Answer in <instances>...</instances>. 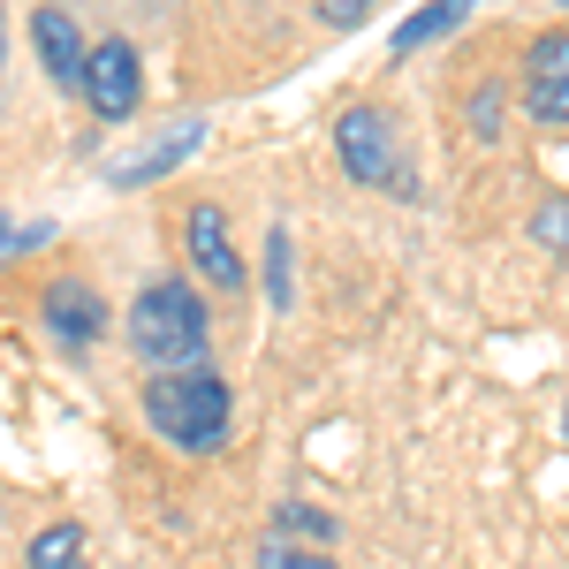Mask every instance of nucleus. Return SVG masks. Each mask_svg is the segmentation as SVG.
Wrapping results in <instances>:
<instances>
[{
  "mask_svg": "<svg viewBox=\"0 0 569 569\" xmlns=\"http://www.w3.org/2000/svg\"><path fill=\"white\" fill-rule=\"evenodd\" d=\"M471 130H479L486 144L501 137V84H479V91H471Z\"/></svg>",
  "mask_w": 569,
  "mask_h": 569,
  "instance_id": "dca6fc26",
  "label": "nucleus"
},
{
  "mask_svg": "<svg viewBox=\"0 0 569 569\" xmlns=\"http://www.w3.org/2000/svg\"><path fill=\"white\" fill-rule=\"evenodd\" d=\"M266 531H273V539H297V547H335V539H342V525H335L319 501H281Z\"/></svg>",
  "mask_w": 569,
  "mask_h": 569,
  "instance_id": "f8f14e48",
  "label": "nucleus"
},
{
  "mask_svg": "<svg viewBox=\"0 0 569 569\" xmlns=\"http://www.w3.org/2000/svg\"><path fill=\"white\" fill-rule=\"evenodd\" d=\"M525 107L539 130H569V31H539L525 46Z\"/></svg>",
  "mask_w": 569,
  "mask_h": 569,
  "instance_id": "423d86ee",
  "label": "nucleus"
},
{
  "mask_svg": "<svg viewBox=\"0 0 569 569\" xmlns=\"http://www.w3.org/2000/svg\"><path fill=\"white\" fill-rule=\"evenodd\" d=\"M562 8H569V0H562Z\"/></svg>",
  "mask_w": 569,
  "mask_h": 569,
  "instance_id": "412c9836",
  "label": "nucleus"
},
{
  "mask_svg": "<svg viewBox=\"0 0 569 569\" xmlns=\"http://www.w3.org/2000/svg\"><path fill=\"white\" fill-rule=\"evenodd\" d=\"M0 259H8V220H0Z\"/></svg>",
  "mask_w": 569,
  "mask_h": 569,
  "instance_id": "6ab92c4d",
  "label": "nucleus"
},
{
  "mask_svg": "<svg viewBox=\"0 0 569 569\" xmlns=\"http://www.w3.org/2000/svg\"><path fill=\"white\" fill-rule=\"evenodd\" d=\"M251 569H335V555H327V547H297V539H273V531H266L259 555H251Z\"/></svg>",
  "mask_w": 569,
  "mask_h": 569,
  "instance_id": "4468645a",
  "label": "nucleus"
},
{
  "mask_svg": "<svg viewBox=\"0 0 569 569\" xmlns=\"http://www.w3.org/2000/svg\"><path fill=\"white\" fill-rule=\"evenodd\" d=\"M39 319H46V335H53L61 350H91V342L107 335V297H99L91 281H77V273H61V281L39 289Z\"/></svg>",
  "mask_w": 569,
  "mask_h": 569,
  "instance_id": "0eeeda50",
  "label": "nucleus"
},
{
  "mask_svg": "<svg viewBox=\"0 0 569 569\" xmlns=\"http://www.w3.org/2000/svg\"><path fill=\"white\" fill-rule=\"evenodd\" d=\"M0 53H8V8H0Z\"/></svg>",
  "mask_w": 569,
  "mask_h": 569,
  "instance_id": "a211bd4d",
  "label": "nucleus"
},
{
  "mask_svg": "<svg viewBox=\"0 0 569 569\" xmlns=\"http://www.w3.org/2000/svg\"><path fill=\"white\" fill-rule=\"evenodd\" d=\"M182 243H190V266L213 281L220 297H243L251 289V266H243V243H236V228L220 213L213 198H198V206H182Z\"/></svg>",
  "mask_w": 569,
  "mask_h": 569,
  "instance_id": "39448f33",
  "label": "nucleus"
},
{
  "mask_svg": "<svg viewBox=\"0 0 569 569\" xmlns=\"http://www.w3.org/2000/svg\"><path fill=\"white\" fill-rule=\"evenodd\" d=\"M531 236H539L547 251H569V198H547V206L531 213Z\"/></svg>",
  "mask_w": 569,
  "mask_h": 569,
  "instance_id": "2eb2a0df",
  "label": "nucleus"
},
{
  "mask_svg": "<svg viewBox=\"0 0 569 569\" xmlns=\"http://www.w3.org/2000/svg\"><path fill=\"white\" fill-rule=\"evenodd\" d=\"M23 569H91L84 525H77V517H53L46 531H31V555H23Z\"/></svg>",
  "mask_w": 569,
  "mask_h": 569,
  "instance_id": "9d476101",
  "label": "nucleus"
},
{
  "mask_svg": "<svg viewBox=\"0 0 569 569\" xmlns=\"http://www.w3.org/2000/svg\"><path fill=\"white\" fill-rule=\"evenodd\" d=\"M198 137H206V122H176V130L160 137V144H144L130 168H107V182H114V190H144V182L168 176V168H182V160L198 152Z\"/></svg>",
  "mask_w": 569,
  "mask_h": 569,
  "instance_id": "1a4fd4ad",
  "label": "nucleus"
},
{
  "mask_svg": "<svg viewBox=\"0 0 569 569\" xmlns=\"http://www.w3.org/2000/svg\"><path fill=\"white\" fill-rule=\"evenodd\" d=\"M463 16H471V0H433V8H418V16H402V23H395V46H388V53H395V61H410L418 46L448 39Z\"/></svg>",
  "mask_w": 569,
  "mask_h": 569,
  "instance_id": "9b49d317",
  "label": "nucleus"
},
{
  "mask_svg": "<svg viewBox=\"0 0 569 569\" xmlns=\"http://www.w3.org/2000/svg\"><path fill=\"white\" fill-rule=\"evenodd\" d=\"M31 46H39V69L61 91H84V53H91V39L77 31V16H69L61 0H39V8H31Z\"/></svg>",
  "mask_w": 569,
  "mask_h": 569,
  "instance_id": "6e6552de",
  "label": "nucleus"
},
{
  "mask_svg": "<svg viewBox=\"0 0 569 569\" xmlns=\"http://www.w3.org/2000/svg\"><path fill=\"white\" fill-rule=\"evenodd\" d=\"M122 335H130V357L152 365V372H206V357H213V311H206V297L182 273H160V281L137 289Z\"/></svg>",
  "mask_w": 569,
  "mask_h": 569,
  "instance_id": "f257e3e1",
  "label": "nucleus"
},
{
  "mask_svg": "<svg viewBox=\"0 0 569 569\" xmlns=\"http://www.w3.org/2000/svg\"><path fill=\"white\" fill-rule=\"evenodd\" d=\"M335 152H342L350 182H365V190H388V198H402V206L426 198V182L410 176V152H402V137H395V122H388L380 99L342 107V122H335Z\"/></svg>",
  "mask_w": 569,
  "mask_h": 569,
  "instance_id": "7ed1b4c3",
  "label": "nucleus"
},
{
  "mask_svg": "<svg viewBox=\"0 0 569 569\" xmlns=\"http://www.w3.org/2000/svg\"><path fill=\"white\" fill-rule=\"evenodd\" d=\"M372 16V0H319V23H335V31H357Z\"/></svg>",
  "mask_w": 569,
  "mask_h": 569,
  "instance_id": "f3484780",
  "label": "nucleus"
},
{
  "mask_svg": "<svg viewBox=\"0 0 569 569\" xmlns=\"http://www.w3.org/2000/svg\"><path fill=\"white\" fill-rule=\"evenodd\" d=\"M297 297V266H289V228H266V305L289 311Z\"/></svg>",
  "mask_w": 569,
  "mask_h": 569,
  "instance_id": "ddd939ff",
  "label": "nucleus"
},
{
  "mask_svg": "<svg viewBox=\"0 0 569 569\" xmlns=\"http://www.w3.org/2000/svg\"><path fill=\"white\" fill-rule=\"evenodd\" d=\"M137 410H144V426L168 440V448H182V456H213V448H228V433H236V388L220 380L213 365H206V372H152Z\"/></svg>",
  "mask_w": 569,
  "mask_h": 569,
  "instance_id": "f03ea898",
  "label": "nucleus"
},
{
  "mask_svg": "<svg viewBox=\"0 0 569 569\" xmlns=\"http://www.w3.org/2000/svg\"><path fill=\"white\" fill-rule=\"evenodd\" d=\"M562 433H569V410H562Z\"/></svg>",
  "mask_w": 569,
  "mask_h": 569,
  "instance_id": "aec40b11",
  "label": "nucleus"
},
{
  "mask_svg": "<svg viewBox=\"0 0 569 569\" xmlns=\"http://www.w3.org/2000/svg\"><path fill=\"white\" fill-rule=\"evenodd\" d=\"M84 99L99 122H130L137 107H144V61H137L130 39H91L84 53Z\"/></svg>",
  "mask_w": 569,
  "mask_h": 569,
  "instance_id": "20e7f679",
  "label": "nucleus"
}]
</instances>
